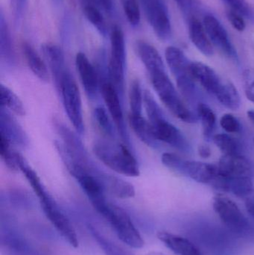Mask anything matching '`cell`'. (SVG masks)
<instances>
[{"instance_id": "6da1fadb", "label": "cell", "mask_w": 254, "mask_h": 255, "mask_svg": "<svg viewBox=\"0 0 254 255\" xmlns=\"http://www.w3.org/2000/svg\"><path fill=\"white\" fill-rule=\"evenodd\" d=\"M92 150L100 161L114 172L130 177L140 175L138 163L126 145L105 138L97 140Z\"/></svg>"}, {"instance_id": "7a4b0ae2", "label": "cell", "mask_w": 254, "mask_h": 255, "mask_svg": "<svg viewBox=\"0 0 254 255\" xmlns=\"http://www.w3.org/2000/svg\"><path fill=\"white\" fill-rule=\"evenodd\" d=\"M149 76L152 86L161 102L174 117L188 124L196 122L195 115L180 100L166 70L151 73Z\"/></svg>"}, {"instance_id": "3957f363", "label": "cell", "mask_w": 254, "mask_h": 255, "mask_svg": "<svg viewBox=\"0 0 254 255\" xmlns=\"http://www.w3.org/2000/svg\"><path fill=\"white\" fill-rule=\"evenodd\" d=\"M98 213L108 221L124 244L134 249L144 247L145 242L141 235L125 210L107 202Z\"/></svg>"}, {"instance_id": "277c9868", "label": "cell", "mask_w": 254, "mask_h": 255, "mask_svg": "<svg viewBox=\"0 0 254 255\" xmlns=\"http://www.w3.org/2000/svg\"><path fill=\"white\" fill-rule=\"evenodd\" d=\"M110 56L107 64L108 78L119 95H123L125 88V67L126 46L125 35L119 26H114L110 32Z\"/></svg>"}, {"instance_id": "5b68a950", "label": "cell", "mask_w": 254, "mask_h": 255, "mask_svg": "<svg viewBox=\"0 0 254 255\" xmlns=\"http://www.w3.org/2000/svg\"><path fill=\"white\" fill-rule=\"evenodd\" d=\"M58 92L61 94L63 106L73 127L82 134L85 130L82 98L79 87L71 73H69L63 81Z\"/></svg>"}, {"instance_id": "8992f818", "label": "cell", "mask_w": 254, "mask_h": 255, "mask_svg": "<svg viewBox=\"0 0 254 255\" xmlns=\"http://www.w3.org/2000/svg\"><path fill=\"white\" fill-rule=\"evenodd\" d=\"M45 215L57 232L74 248L79 247L76 230L67 216L61 211L53 198L46 192L38 198Z\"/></svg>"}, {"instance_id": "52a82bcc", "label": "cell", "mask_w": 254, "mask_h": 255, "mask_svg": "<svg viewBox=\"0 0 254 255\" xmlns=\"http://www.w3.org/2000/svg\"><path fill=\"white\" fill-rule=\"evenodd\" d=\"M213 209L224 225L234 233H247L251 227L238 205L228 197L216 196L213 199Z\"/></svg>"}, {"instance_id": "ba28073f", "label": "cell", "mask_w": 254, "mask_h": 255, "mask_svg": "<svg viewBox=\"0 0 254 255\" xmlns=\"http://www.w3.org/2000/svg\"><path fill=\"white\" fill-rule=\"evenodd\" d=\"M145 16L158 37L162 40L171 38V21L164 0H138Z\"/></svg>"}, {"instance_id": "9c48e42d", "label": "cell", "mask_w": 254, "mask_h": 255, "mask_svg": "<svg viewBox=\"0 0 254 255\" xmlns=\"http://www.w3.org/2000/svg\"><path fill=\"white\" fill-rule=\"evenodd\" d=\"M99 77L100 91L107 106L109 115L124 142L128 143V135L124 121L123 112L121 106L119 93L112 85L108 77Z\"/></svg>"}, {"instance_id": "30bf717a", "label": "cell", "mask_w": 254, "mask_h": 255, "mask_svg": "<svg viewBox=\"0 0 254 255\" xmlns=\"http://www.w3.org/2000/svg\"><path fill=\"white\" fill-rule=\"evenodd\" d=\"M1 250L5 255H43L8 223H1Z\"/></svg>"}, {"instance_id": "8fae6325", "label": "cell", "mask_w": 254, "mask_h": 255, "mask_svg": "<svg viewBox=\"0 0 254 255\" xmlns=\"http://www.w3.org/2000/svg\"><path fill=\"white\" fill-rule=\"evenodd\" d=\"M203 24L210 41L230 58L237 59V53L228 31L220 21L211 13L204 15Z\"/></svg>"}, {"instance_id": "7c38bea8", "label": "cell", "mask_w": 254, "mask_h": 255, "mask_svg": "<svg viewBox=\"0 0 254 255\" xmlns=\"http://www.w3.org/2000/svg\"><path fill=\"white\" fill-rule=\"evenodd\" d=\"M76 65L85 93L89 98L94 100L100 91L98 70L83 52H79L76 55Z\"/></svg>"}, {"instance_id": "4fadbf2b", "label": "cell", "mask_w": 254, "mask_h": 255, "mask_svg": "<svg viewBox=\"0 0 254 255\" xmlns=\"http://www.w3.org/2000/svg\"><path fill=\"white\" fill-rule=\"evenodd\" d=\"M42 52L58 91L63 81L70 73L67 69L64 52L59 46L53 43L43 44L42 46Z\"/></svg>"}, {"instance_id": "5bb4252c", "label": "cell", "mask_w": 254, "mask_h": 255, "mask_svg": "<svg viewBox=\"0 0 254 255\" xmlns=\"http://www.w3.org/2000/svg\"><path fill=\"white\" fill-rule=\"evenodd\" d=\"M90 173L97 178L104 191L119 199H130L135 196V189L131 183L110 174L105 173L94 166Z\"/></svg>"}, {"instance_id": "9a60e30c", "label": "cell", "mask_w": 254, "mask_h": 255, "mask_svg": "<svg viewBox=\"0 0 254 255\" xmlns=\"http://www.w3.org/2000/svg\"><path fill=\"white\" fill-rule=\"evenodd\" d=\"M221 175L227 178L251 177L253 168L249 160L241 154H224L218 166Z\"/></svg>"}, {"instance_id": "2e32d148", "label": "cell", "mask_w": 254, "mask_h": 255, "mask_svg": "<svg viewBox=\"0 0 254 255\" xmlns=\"http://www.w3.org/2000/svg\"><path fill=\"white\" fill-rule=\"evenodd\" d=\"M152 126L158 140L166 142L183 152L188 153L190 151V146L183 133L165 118Z\"/></svg>"}, {"instance_id": "e0dca14e", "label": "cell", "mask_w": 254, "mask_h": 255, "mask_svg": "<svg viewBox=\"0 0 254 255\" xmlns=\"http://www.w3.org/2000/svg\"><path fill=\"white\" fill-rule=\"evenodd\" d=\"M218 173V166L194 160H184L180 172L197 182L210 184Z\"/></svg>"}, {"instance_id": "ac0fdd59", "label": "cell", "mask_w": 254, "mask_h": 255, "mask_svg": "<svg viewBox=\"0 0 254 255\" xmlns=\"http://www.w3.org/2000/svg\"><path fill=\"white\" fill-rule=\"evenodd\" d=\"M190 75L192 79L198 81L206 91L213 95L223 82L211 67L201 62H192Z\"/></svg>"}, {"instance_id": "d6986e66", "label": "cell", "mask_w": 254, "mask_h": 255, "mask_svg": "<svg viewBox=\"0 0 254 255\" xmlns=\"http://www.w3.org/2000/svg\"><path fill=\"white\" fill-rule=\"evenodd\" d=\"M4 108H1L0 113V133L4 135L10 144L21 147H25L28 145V140L22 128L19 124L12 118L11 115L5 112Z\"/></svg>"}, {"instance_id": "ffe728a7", "label": "cell", "mask_w": 254, "mask_h": 255, "mask_svg": "<svg viewBox=\"0 0 254 255\" xmlns=\"http://www.w3.org/2000/svg\"><path fill=\"white\" fill-rule=\"evenodd\" d=\"M158 238L167 248L177 255H202L199 249L189 240L167 232H159Z\"/></svg>"}, {"instance_id": "44dd1931", "label": "cell", "mask_w": 254, "mask_h": 255, "mask_svg": "<svg viewBox=\"0 0 254 255\" xmlns=\"http://www.w3.org/2000/svg\"><path fill=\"white\" fill-rule=\"evenodd\" d=\"M135 49L137 55L144 64L149 74L166 70L161 55L150 43L138 40L136 43Z\"/></svg>"}, {"instance_id": "7402d4cb", "label": "cell", "mask_w": 254, "mask_h": 255, "mask_svg": "<svg viewBox=\"0 0 254 255\" xmlns=\"http://www.w3.org/2000/svg\"><path fill=\"white\" fill-rule=\"evenodd\" d=\"M189 34L191 41L195 47L206 56L213 55V47L211 41L204 28V24L197 17L191 18L188 20Z\"/></svg>"}, {"instance_id": "603a6c76", "label": "cell", "mask_w": 254, "mask_h": 255, "mask_svg": "<svg viewBox=\"0 0 254 255\" xmlns=\"http://www.w3.org/2000/svg\"><path fill=\"white\" fill-rule=\"evenodd\" d=\"M165 55L167 64L176 79L190 75L192 62L189 61L181 49L175 46H169L166 49Z\"/></svg>"}, {"instance_id": "cb8c5ba5", "label": "cell", "mask_w": 254, "mask_h": 255, "mask_svg": "<svg viewBox=\"0 0 254 255\" xmlns=\"http://www.w3.org/2000/svg\"><path fill=\"white\" fill-rule=\"evenodd\" d=\"M0 55L4 64L14 66L16 63V54L10 29L3 11L0 13Z\"/></svg>"}, {"instance_id": "d4e9b609", "label": "cell", "mask_w": 254, "mask_h": 255, "mask_svg": "<svg viewBox=\"0 0 254 255\" xmlns=\"http://www.w3.org/2000/svg\"><path fill=\"white\" fill-rule=\"evenodd\" d=\"M129 124L133 130L142 142L148 146L157 148L159 145V140L155 134V129L149 121L140 116L130 115Z\"/></svg>"}, {"instance_id": "484cf974", "label": "cell", "mask_w": 254, "mask_h": 255, "mask_svg": "<svg viewBox=\"0 0 254 255\" xmlns=\"http://www.w3.org/2000/svg\"><path fill=\"white\" fill-rule=\"evenodd\" d=\"M22 50L30 70L42 82H47L49 79V72L41 57L27 42L22 43Z\"/></svg>"}, {"instance_id": "4316f807", "label": "cell", "mask_w": 254, "mask_h": 255, "mask_svg": "<svg viewBox=\"0 0 254 255\" xmlns=\"http://www.w3.org/2000/svg\"><path fill=\"white\" fill-rule=\"evenodd\" d=\"M215 96L219 103L227 109L232 111L240 109L241 105L240 94L231 82H222Z\"/></svg>"}, {"instance_id": "83f0119b", "label": "cell", "mask_w": 254, "mask_h": 255, "mask_svg": "<svg viewBox=\"0 0 254 255\" xmlns=\"http://www.w3.org/2000/svg\"><path fill=\"white\" fill-rule=\"evenodd\" d=\"M82 9L85 17L92 24V26L102 37H107L108 35V28L104 13L90 4H82Z\"/></svg>"}, {"instance_id": "f1b7e54d", "label": "cell", "mask_w": 254, "mask_h": 255, "mask_svg": "<svg viewBox=\"0 0 254 255\" xmlns=\"http://www.w3.org/2000/svg\"><path fill=\"white\" fill-rule=\"evenodd\" d=\"M0 100L1 106L8 109L15 115L24 116L25 115V107L19 97L4 85H0Z\"/></svg>"}, {"instance_id": "f546056e", "label": "cell", "mask_w": 254, "mask_h": 255, "mask_svg": "<svg viewBox=\"0 0 254 255\" xmlns=\"http://www.w3.org/2000/svg\"><path fill=\"white\" fill-rule=\"evenodd\" d=\"M89 229L94 240L101 247L105 255H132L104 236L94 226H89Z\"/></svg>"}, {"instance_id": "4dcf8cb0", "label": "cell", "mask_w": 254, "mask_h": 255, "mask_svg": "<svg viewBox=\"0 0 254 255\" xmlns=\"http://www.w3.org/2000/svg\"><path fill=\"white\" fill-rule=\"evenodd\" d=\"M198 116L202 123L203 133L207 139H211L215 130L216 118L211 109L204 103H199L197 108Z\"/></svg>"}, {"instance_id": "1f68e13d", "label": "cell", "mask_w": 254, "mask_h": 255, "mask_svg": "<svg viewBox=\"0 0 254 255\" xmlns=\"http://www.w3.org/2000/svg\"><path fill=\"white\" fill-rule=\"evenodd\" d=\"M229 192L237 197L247 199L252 196L254 192L252 178L251 177L229 178Z\"/></svg>"}, {"instance_id": "d6a6232c", "label": "cell", "mask_w": 254, "mask_h": 255, "mask_svg": "<svg viewBox=\"0 0 254 255\" xmlns=\"http://www.w3.org/2000/svg\"><path fill=\"white\" fill-rule=\"evenodd\" d=\"M94 119L95 124L106 139H113L115 137V128L113 121H111L107 111L101 107L96 108L94 110Z\"/></svg>"}, {"instance_id": "836d02e7", "label": "cell", "mask_w": 254, "mask_h": 255, "mask_svg": "<svg viewBox=\"0 0 254 255\" xmlns=\"http://www.w3.org/2000/svg\"><path fill=\"white\" fill-rule=\"evenodd\" d=\"M10 142L8 139L0 133V155L7 168L12 171H17L19 169L18 166V154L14 152L10 148Z\"/></svg>"}, {"instance_id": "e575fe53", "label": "cell", "mask_w": 254, "mask_h": 255, "mask_svg": "<svg viewBox=\"0 0 254 255\" xmlns=\"http://www.w3.org/2000/svg\"><path fill=\"white\" fill-rule=\"evenodd\" d=\"M143 94L141 85L139 81L132 82L130 87L129 103L131 107V115L140 116L142 115L143 105Z\"/></svg>"}, {"instance_id": "d590c367", "label": "cell", "mask_w": 254, "mask_h": 255, "mask_svg": "<svg viewBox=\"0 0 254 255\" xmlns=\"http://www.w3.org/2000/svg\"><path fill=\"white\" fill-rule=\"evenodd\" d=\"M143 105L146 109V114H147L148 121L151 124H155L158 121L164 119V115L161 111V108L158 106L157 102L154 99L149 91H144L143 94Z\"/></svg>"}, {"instance_id": "8d00e7d4", "label": "cell", "mask_w": 254, "mask_h": 255, "mask_svg": "<svg viewBox=\"0 0 254 255\" xmlns=\"http://www.w3.org/2000/svg\"><path fill=\"white\" fill-rule=\"evenodd\" d=\"M213 141L224 154H240V144L229 135L219 133L213 136Z\"/></svg>"}, {"instance_id": "74e56055", "label": "cell", "mask_w": 254, "mask_h": 255, "mask_svg": "<svg viewBox=\"0 0 254 255\" xmlns=\"http://www.w3.org/2000/svg\"><path fill=\"white\" fill-rule=\"evenodd\" d=\"M122 4L127 20L130 25L133 27L138 26L141 19L138 0H122Z\"/></svg>"}, {"instance_id": "f35d334b", "label": "cell", "mask_w": 254, "mask_h": 255, "mask_svg": "<svg viewBox=\"0 0 254 255\" xmlns=\"http://www.w3.org/2000/svg\"><path fill=\"white\" fill-rule=\"evenodd\" d=\"M231 10L240 13L242 16L254 22V10L246 0H222Z\"/></svg>"}, {"instance_id": "ab89813d", "label": "cell", "mask_w": 254, "mask_h": 255, "mask_svg": "<svg viewBox=\"0 0 254 255\" xmlns=\"http://www.w3.org/2000/svg\"><path fill=\"white\" fill-rule=\"evenodd\" d=\"M177 88L180 94L187 100H193L195 97V87L192 76L190 75L177 78Z\"/></svg>"}, {"instance_id": "60d3db41", "label": "cell", "mask_w": 254, "mask_h": 255, "mask_svg": "<svg viewBox=\"0 0 254 255\" xmlns=\"http://www.w3.org/2000/svg\"><path fill=\"white\" fill-rule=\"evenodd\" d=\"M82 4H90L99 9L107 16H113L115 13L114 0H81Z\"/></svg>"}, {"instance_id": "b9f144b4", "label": "cell", "mask_w": 254, "mask_h": 255, "mask_svg": "<svg viewBox=\"0 0 254 255\" xmlns=\"http://www.w3.org/2000/svg\"><path fill=\"white\" fill-rule=\"evenodd\" d=\"M162 162L169 169L180 173L184 160L173 153H164L162 155Z\"/></svg>"}, {"instance_id": "7bdbcfd3", "label": "cell", "mask_w": 254, "mask_h": 255, "mask_svg": "<svg viewBox=\"0 0 254 255\" xmlns=\"http://www.w3.org/2000/svg\"><path fill=\"white\" fill-rule=\"evenodd\" d=\"M175 1L187 21L191 18L195 17V13H196L198 8L197 0H175Z\"/></svg>"}, {"instance_id": "ee69618b", "label": "cell", "mask_w": 254, "mask_h": 255, "mask_svg": "<svg viewBox=\"0 0 254 255\" xmlns=\"http://www.w3.org/2000/svg\"><path fill=\"white\" fill-rule=\"evenodd\" d=\"M243 79L246 97L254 103V70H245Z\"/></svg>"}, {"instance_id": "f6af8a7d", "label": "cell", "mask_w": 254, "mask_h": 255, "mask_svg": "<svg viewBox=\"0 0 254 255\" xmlns=\"http://www.w3.org/2000/svg\"><path fill=\"white\" fill-rule=\"evenodd\" d=\"M220 125L228 133H237L241 129L238 120L231 114H226L222 117Z\"/></svg>"}, {"instance_id": "bcb514c9", "label": "cell", "mask_w": 254, "mask_h": 255, "mask_svg": "<svg viewBox=\"0 0 254 255\" xmlns=\"http://www.w3.org/2000/svg\"><path fill=\"white\" fill-rule=\"evenodd\" d=\"M227 17H228V20L230 21L231 25L237 31H243L246 29V25L244 17L240 13L230 9L227 11Z\"/></svg>"}, {"instance_id": "7dc6e473", "label": "cell", "mask_w": 254, "mask_h": 255, "mask_svg": "<svg viewBox=\"0 0 254 255\" xmlns=\"http://www.w3.org/2000/svg\"><path fill=\"white\" fill-rule=\"evenodd\" d=\"M27 0H14L15 19L16 24H19L22 20Z\"/></svg>"}, {"instance_id": "c3c4849f", "label": "cell", "mask_w": 254, "mask_h": 255, "mask_svg": "<svg viewBox=\"0 0 254 255\" xmlns=\"http://www.w3.org/2000/svg\"><path fill=\"white\" fill-rule=\"evenodd\" d=\"M246 208L249 215L254 220V196L253 195L246 199Z\"/></svg>"}, {"instance_id": "681fc988", "label": "cell", "mask_w": 254, "mask_h": 255, "mask_svg": "<svg viewBox=\"0 0 254 255\" xmlns=\"http://www.w3.org/2000/svg\"><path fill=\"white\" fill-rule=\"evenodd\" d=\"M198 154L203 158H207L211 155V150L207 145H201L198 147Z\"/></svg>"}, {"instance_id": "f907efd6", "label": "cell", "mask_w": 254, "mask_h": 255, "mask_svg": "<svg viewBox=\"0 0 254 255\" xmlns=\"http://www.w3.org/2000/svg\"><path fill=\"white\" fill-rule=\"evenodd\" d=\"M248 117H249L250 121H252V123L254 124V111L251 110L248 112Z\"/></svg>"}, {"instance_id": "816d5d0a", "label": "cell", "mask_w": 254, "mask_h": 255, "mask_svg": "<svg viewBox=\"0 0 254 255\" xmlns=\"http://www.w3.org/2000/svg\"><path fill=\"white\" fill-rule=\"evenodd\" d=\"M167 255L165 254H164V253H158V252H152V253H148L147 255Z\"/></svg>"}, {"instance_id": "f5cc1de1", "label": "cell", "mask_w": 254, "mask_h": 255, "mask_svg": "<svg viewBox=\"0 0 254 255\" xmlns=\"http://www.w3.org/2000/svg\"><path fill=\"white\" fill-rule=\"evenodd\" d=\"M60 1H61V0H55V1H56V2H59Z\"/></svg>"}, {"instance_id": "db71d44e", "label": "cell", "mask_w": 254, "mask_h": 255, "mask_svg": "<svg viewBox=\"0 0 254 255\" xmlns=\"http://www.w3.org/2000/svg\"></svg>"}]
</instances>
